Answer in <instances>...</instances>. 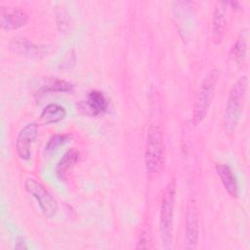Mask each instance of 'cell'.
Here are the masks:
<instances>
[{"mask_svg": "<svg viewBox=\"0 0 250 250\" xmlns=\"http://www.w3.org/2000/svg\"><path fill=\"white\" fill-rule=\"evenodd\" d=\"M227 2H217L212 18V40L220 44L225 36L227 24Z\"/></svg>", "mask_w": 250, "mask_h": 250, "instance_id": "cell-9", "label": "cell"}, {"mask_svg": "<svg viewBox=\"0 0 250 250\" xmlns=\"http://www.w3.org/2000/svg\"><path fill=\"white\" fill-rule=\"evenodd\" d=\"M12 47L15 49V51L23 55L34 56L38 54V51L40 52V49L37 46H34L28 40H26V38H14Z\"/></svg>", "mask_w": 250, "mask_h": 250, "instance_id": "cell-15", "label": "cell"}, {"mask_svg": "<svg viewBox=\"0 0 250 250\" xmlns=\"http://www.w3.org/2000/svg\"><path fill=\"white\" fill-rule=\"evenodd\" d=\"M175 199H176V182L171 181L162 195L160 204V216H159V227L163 244L166 246L172 239L173 223H174V210H175Z\"/></svg>", "mask_w": 250, "mask_h": 250, "instance_id": "cell-4", "label": "cell"}, {"mask_svg": "<svg viewBox=\"0 0 250 250\" xmlns=\"http://www.w3.org/2000/svg\"><path fill=\"white\" fill-rule=\"evenodd\" d=\"M73 89V85L65 80L53 79L43 86L45 92H70Z\"/></svg>", "mask_w": 250, "mask_h": 250, "instance_id": "cell-16", "label": "cell"}, {"mask_svg": "<svg viewBox=\"0 0 250 250\" xmlns=\"http://www.w3.org/2000/svg\"><path fill=\"white\" fill-rule=\"evenodd\" d=\"M165 162V146L163 134L159 126L151 125L147 130L145 164L149 178L155 177L163 169Z\"/></svg>", "mask_w": 250, "mask_h": 250, "instance_id": "cell-2", "label": "cell"}, {"mask_svg": "<svg viewBox=\"0 0 250 250\" xmlns=\"http://www.w3.org/2000/svg\"><path fill=\"white\" fill-rule=\"evenodd\" d=\"M216 172L227 192L231 197L236 198L238 196V185L236 178L229 166L225 164H217Z\"/></svg>", "mask_w": 250, "mask_h": 250, "instance_id": "cell-11", "label": "cell"}, {"mask_svg": "<svg viewBox=\"0 0 250 250\" xmlns=\"http://www.w3.org/2000/svg\"><path fill=\"white\" fill-rule=\"evenodd\" d=\"M247 51V41L246 37L242 32L238 35L235 42L233 43L230 51H229V58L234 62H243Z\"/></svg>", "mask_w": 250, "mask_h": 250, "instance_id": "cell-14", "label": "cell"}, {"mask_svg": "<svg viewBox=\"0 0 250 250\" xmlns=\"http://www.w3.org/2000/svg\"><path fill=\"white\" fill-rule=\"evenodd\" d=\"M199 220L198 210L194 200H190L188 205L185 229V248L194 249L198 242Z\"/></svg>", "mask_w": 250, "mask_h": 250, "instance_id": "cell-6", "label": "cell"}, {"mask_svg": "<svg viewBox=\"0 0 250 250\" xmlns=\"http://www.w3.org/2000/svg\"><path fill=\"white\" fill-rule=\"evenodd\" d=\"M151 243V235L150 232L148 231V229H144L141 232L139 241H138V245H137V249H145V248H149Z\"/></svg>", "mask_w": 250, "mask_h": 250, "instance_id": "cell-18", "label": "cell"}, {"mask_svg": "<svg viewBox=\"0 0 250 250\" xmlns=\"http://www.w3.org/2000/svg\"><path fill=\"white\" fill-rule=\"evenodd\" d=\"M79 151L76 148L68 149L56 166V174L60 180H65L69 171L78 161Z\"/></svg>", "mask_w": 250, "mask_h": 250, "instance_id": "cell-12", "label": "cell"}, {"mask_svg": "<svg viewBox=\"0 0 250 250\" xmlns=\"http://www.w3.org/2000/svg\"><path fill=\"white\" fill-rule=\"evenodd\" d=\"M24 188L25 190L37 200L38 205L46 218H53L57 214L59 210L58 202L40 182L33 178H27L24 182Z\"/></svg>", "mask_w": 250, "mask_h": 250, "instance_id": "cell-5", "label": "cell"}, {"mask_svg": "<svg viewBox=\"0 0 250 250\" xmlns=\"http://www.w3.org/2000/svg\"><path fill=\"white\" fill-rule=\"evenodd\" d=\"M219 73L217 69H212L202 80L194 101L192 109V123L198 125L205 117L215 95Z\"/></svg>", "mask_w": 250, "mask_h": 250, "instance_id": "cell-3", "label": "cell"}, {"mask_svg": "<svg viewBox=\"0 0 250 250\" xmlns=\"http://www.w3.org/2000/svg\"><path fill=\"white\" fill-rule=\"evenodd\" d=\"M82 109H85L87 113L99 115L106 110L108 102L104 93L98 90H92L88 93L86 100L82 103Z\"/></svg>", "mask_w": 250, "mask_h": 250, "instance_id": "cell-10", "label": "cell"}, {"mask_svg": "<svg viewBox=\"0 0 250 250\" xmlns=\"http://www.w3.org/2000/svg\"><path fill=\"white\" fill-rule=\"evenodd\" d=\"M247 87V76H241L229 90L223 117L224 128L228 134H232L238 125L243 111Z\"/></svg>", "mask_w": 250, "mask_h": 250, "instance_id": "cell-1", "label": "cell"}, {"mask_svg": "<svg viewBox=\"0 0 250 250\" xmlns=\"http://www.w3.org/2000/svg\"><path fill=\"white\" fill-rule=\"evenodd\" d=\"M70 139H71V137L69 135H65V134L64 135H55V136H53L49 140V142L46 144L44 153L45 154H50V153L54 152L61 146L66 144Z\"/></svg>", "mask_w": 250, "mask_h": 250, "instance_id": "cell-17", "label": "cell"}, {"mask_svg": "<svg viewBox=\"0 0 250 250\" xmlns=\"http://www.w3.org/2000/svg\"><path fill=\"white\" fill-rule=\"evenodd\" d=\"M65 116L66 111L63 106L58 104H50L43 108L40 114V120L43 124L50 125L63 120Z\"/></svg>", "mask_w": 250, "mask_h": 250, "instance_id": "cell-13", "label": "cell"}, {"mask_svg": "<svg viewBox=\"0 0 250 250\" xmlns=\"http://www.w3.org/2000/svg\"><path fill=\"white\" fill-rule=\"evenodd\" d=\"M38 136V125L34 122L26 124L18 134L16 148L19 157L28 160L31 156V146Z\"/></svg>", "mask_w": 250, "mask_h": 250, "instance_id": "cell-7", "label": "cell"}, {"mask_svg": "<svg viewBox=\"0 0 250 250\" xmlns=\"http://www.w3.org/2000/svg\"><path fill=\"white\" fill-rule=\"evenodd\" d=\"M28 16L18 7H1V26L6 30L18 29L26 24Z\"/></svg>", "mask_w": 250, "mask_h": 250, "instance_id": "cell-8", "label": "cell"}]
</instances>
